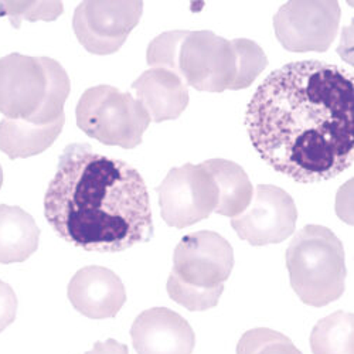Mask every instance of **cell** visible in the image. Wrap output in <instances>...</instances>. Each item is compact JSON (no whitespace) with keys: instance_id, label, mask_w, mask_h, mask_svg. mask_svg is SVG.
<instances>
[{"instance_id":"4fadbf2b","label":"cell","mask_w":354,"mask_h":354,"mask_svg":"<svg viewBox=\"0 0 354 354\" xmlns=\"http://www.w3.org/2000/svg\"><path fill=\"white\" fill-rule=\"evenodd\" d=\"M67 295L77 312L94 320L116 316L127 302L121 278L98 265L80 270L70 281Z\"/></svg>"},{"instance_id":"7a4b0ae2","label":"cell","mask_w":354,"mask_h":354,"mask_svg":"<svg viewBox=\"0 0 354 354\" xmlns=\"http://www.w3.org/2000/svg\"><path fill=\"white\" fill-rule=\"evenodd\" d=\"M44 216L60 237L85 251L121 252L153 237L147 187L129 163L73 143L58 160Z\"/></svg>"},{"instance_id":"603a6c76","label":"cell","mask_w":354,"mask_h":354,"mask_svg":"<svg viewBox=\"0 0 354 354\" xmlns=\"http://www.w3.org/2000/svg\"><path fill=\"white\" fill-rule=\"evenodd\" d=\"M85 354H129V350L127 344H122L113 339H108L106 342H97L93 350Z\"/></svg>"},{"instance_id":"9a60e30c","label":"cell","mask_w":354,"mask_h":354,"mask_svg":"<svg viewBox=\"0 0 354 354\" xmlns=\"http://www.w3.org/2000/svg\"><path fill=\"white\" fill-rule=\"evenodd\" d=\"M40 230L35 218L16 205L0 204V263L30 258L39 248Z\"/></svg>"},{"instance_id":"277c9868","label":"cell","mask_w":354,"mask_h":354,"mask_svg":"<svg viewBox=\"0 0 354 354\" xmlns=\"http://www.w3.org/2000/svg\"><path fill=\"white\" fill-rule=\"evenodd\" d=\"M70 90L68 74L48 57L13 53L0 58V112L8 120L35 125L60 120Z\"/></svg>"},{"instance_id":"30bf717a","label":"cell","mask_w":354,"mask_h":354,"mask_svg":"<svg viewBox=\"0 0 354 354\" xmlns=\"http://www.w3.org/2000/svg\"><path fill=\"white\" fill-rule=\"evenodd\" d=\"M142 12V2H84L74 12L73 28L86 51L108 55L124 46Z\"/></svg>"},{"instance_id":"ffe728a7","label":"cell","mask_w":354,"mask_h":354,"mask_svg":"<svg viewBox=\"0 0 354 354\" xmlns=\"http://www.w3.org/2000/svg\"><path fill=\"white\" fill-rule=\"evenodd\" d=\"M62 13V2H0V17L8 16L15 28L21 20H55Z\"/></svg>"},{"instance_id":"7402d4cb","label":"cell","mask_w":354,"mask_h":354,"mask_svg":"<svg viewBox=\"0 0 354 354\" xmlns=\"http://www.w3.org/2000/svg\"><path fill=\"white\" fill-rule=\"evenodd\" d=\"M17 313V298L10 285L0 281V333L15 322Z\"/></svg>"},{"instance_id":"44dd1931","label":"cell","mask_w":354,"mask_h":354,"mask_svg":"<svg viewBox=\"0 0 354 354\" xmlns=\"http://www.w3.org/2000/svg\"><path fill=\"white\" fill-rule=\"evenodd\" d=\"M223 290L224 288L204 290L183 285L170 277L167 279V293L170 299L192 312H203L217 306Z\"/></svg>"},{"instance_id":"9c48e42d","label":"cell","mask_w":354,"mask_h":354,"mask_svg":"<svg viewBox=\"0 0 354 354\" xmlns=\"http://www.w3.org/2000/svg\"><path fill=\"white\" fill-rule=\"evenodd\" d=\"M337 2H288L274 17L278 41L292 53L328 51L339 33Z\"/></svg>"},{"instance_id":"e0dca14e","label":"cell","mask_w":354,"mask_h":354,"mask_svg":"<svg viewBox=\"0 0 354 354\" xmlns=\"http://www.w3.org/2000/svg\"><path fill=\"white\" fill-rule=\"evenodd\" d=\"M203 166L214 177L218 187V205L214 212L228 218L243 214L254 196V187L245 170L225 159H210Z\"/></svg>"},{"instance_id":"5b68a950","label":"cell","mask_w":354,"mask_h":354,"mask_svg":"<svg viewBox=\"0 0 354 354\" xmlns=\"http://www.w3.org/2000/svg\"><path fill=\"white\" fill-rule=\"evenodd\" d=\"M290 286L299 299L315 308L337 301L346 283L344 248L336 234L322 225H306L286 250Z\"/></svg>"},{"instance_id":"5bb4252c","label":"cell","mask_w":354,"mask_h":354,"mask_svg":"<svg viewBox=\"0 0 354 354\" xmlns=\"http://www.w3.org/2000/svg\"><path fill=\"white\" fill-rule=\"evenodd\" d=\"M132 90L153 122L177 120L189 105L186 84L165 68L145 71L132 82Z\"/></svg>"},{"instance_id":"d6986e66","label":"cell","mask_w":354,"mask_h":354,"mask_svg":"<svg viewBox=\"0 0 354 354\" xmlns=\"http://www.w3.org/2000/svg\"><path fill=\"white\" fill-rule=\"evenodd\" d=\"M237 354H302L289 337L279 332L258 328L245 332L239 344Z\"/></svg>"},{"instance_id":"8fae6325","label":"cell","mask_w":354,"mask_h":354,"mask_svg":"<svg viewBox=\"0 0 354 354\" xmlns=\"http://www.w3.org/2000/svg\"><path fill=\"white\" fill-rule=\"evenodd\" d=\"M248 207L243 214L231 218V227L251 245L279 244L295 232L298 210L283 189L258 185Z\"/></svg>"},{"instance_id":"ba28073f","label":"cell","mask_w":354,"mask_h":354,"mask_svg":"<svg viewBox=\"0 0 354 354\" xmlns=\"http://www.w3.org/2000/svg\"><path fill=\"white\" fill-rule=\"evenodd\" d=\"M232 267L231 244L214 231H197L177 244L169 277L192 288L212 290L224 288Z\"/></svg>"},{"instance_id":"52a82bcc","label":"cell","mask_w":354,"mask_h":354,"mask_svg":"<svg viewBox=\"0 0 354 354\" xmlns=\"http://www.w3.org/2000/svg\"><path fill=\"white\" fill-rule=\"evenodd\" d=\"M156 190L162 218L174 228L209 218L218 205V187L203 163L170 169Z\"/></svg>"},{"instance_id":"8992f818","label":"cell","mask_w":354,"mask_h":354,"mask_svg":"<svg viewBox=\"0 0 354 354\" xmlns=\"http://www.w3.org/2000/svg\"><path fill=\"white\" fill-rule=\"evenodd\" d=\"M78 128L108 146L133 149L142 143L151 116L129 93L97 85L82 94L75 109Z\"/></svg>"},{"instance_id":"cb8c5ba5","label":"cell","mask_w":354,"mask_h":354,"mask_svg":"<svg viewBox=\"0 0 354 354\" xmlns=\"http://www.w3.org/2000/svg\"><path fill=\"white\" fill-rule=\"evenodd\" d=\"M2 185H3V170H2V166H0V189H2Z\"/></svg>"},{"instance_id":"ac0fdd59","label":"cell","mask_w":354,"mask_h":354,"mask_svg":"<svg viewBox=\"0 0 354 354\" xmlns=\"http://www.w3.org/2000/svg\"><path fill=\"white\" fill-rule=\"evenodd\" d=\"M313 354H353V313L335 312L319 320L310 333Z\"/></svg>"},{"instance_id":"7c38bea8","label":"cell","mask_w":354,"mask_h":354,"mask_svg":"<svg viewBox=\"0 0 354 354\" xmlns=\"http://www.w3.org/2000/svg\"><path fill=\"white\" fill-rule=\"evenodd\" d=\"M138 354H192L196 335L189 322L167 308L142 312L131 328Z\"/></svg>"},{"instance_id":"3957f363","label":"cell","mask_w":354,"mask_h":354,"mask_svg":"<svg viewBox=\"0 0 354 354\" xmlns=\"http://www.w3.org/2000/svg\"><path fill=\"white\" fill-rule=\"evenodd\" d=\"M152 68L174 73L186 86L204 93L244 90L267 68L268 58L252 40H227L210 30L166 32L147 47Z\"/></svg>"},{"instance_id":"2e32d148","label":"cell","mask_w":354,"mask_h":354,"mask_svg":"<svg viewBox=\"0 0 354 354\" xmlns=\"http://www.w3.org/2000/svg\"><path fill=\"white\" fill-rule=\"evenodd\" d=\"M64 122L66 116L44 125L5 118L0 122V151L12 160L40 155L60 136Z\"/></svg>"},{"instance_id":"6da1fadb","label":"cell","mask_w":354,"mask_h":354,"mask_svg":"<svg viewBox=\"0 0 354 354\" xmlns=\"http://www.w3.org/2000/svg\"><path fill=\"white\" fill-rule=\"evenodd\" d=\"M353 74L323 62L289 63L258 86L245 125L258 155L295 182L333 179L354 160Z\"/></svg>"}]
</instances>
